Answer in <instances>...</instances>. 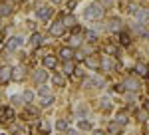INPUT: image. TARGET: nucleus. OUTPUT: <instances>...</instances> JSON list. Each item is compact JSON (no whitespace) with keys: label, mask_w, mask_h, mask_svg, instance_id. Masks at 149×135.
Segmentation results:
<instances>
[{"label":"nucleus","mask_w":149,"mask_h":135,"mask_svg":"<svg viewBox=\"0 0 149 135\" xmlns=\"http://www.w3.org/2000/svg\"><path fill=\"white\" fill-rule=\"evenodd\" d=\"M102 16H103V6L102 4H90L88 8H86V18L88 20H102Z\"/></svg>","instance_id":"1"},{"label":"nucleus","mask_w":149,"mask_h":135,"mask_svg":"<svg viewBox=\"0 0 149 135\" xmlns=\"http://www.w3.org/2000/svg\"><path fill=\"white\" fill-rule=\"evenodd\" d=\"M26 78V66H14L10 72V79H14V81H22V79Z\"/></svg>","instance_id":"2"},{"label":"nucleus","mask_w":149,"mask_h":135,"mask_svg":"<svg viewBox=\"0 0 149 135\" xmlns=\"http://www.w3.org/2000/svg\"><path fill=\"white\" fill-rule=\"evenodd\" d=\"M12 119H14V109L12 107L0 109V123H6V121H12Z\"/></svg>","instance_id":"3"},{"label":"nucleus","mask_w":149,"mask_h":135,"mask_svg":"<svg viewBox=\"0 0 149 135\" xmlns=\"http://www.w3.org/2000/svg\"><path fill=\"white\" fill-rule=\"evenodd\" d=\"M133 14H135V22H139V24H147V8H145V6L137 8V10L133 12Z\"/></svg>","instance_id":"4"},{"label":"nucleus","mask_w":149,"mask_h":135,"mask_svg":"<svg viewBox=\"0 0 149 135\" xmlns=\"http://www.w3.org/2000/svg\"><path fill=\"white\" fill-rule=\"evenodd\" d=\"M139 88H141V81H139V79H135V78L125 79V86H123V90H127V91H137Z\"/></svg>","instance_id":"5"},{"label":"nucleus","mask_w":149,"mask_h":135,"mask_svg":"<svg viewBox=\"0 0 149 135\" xmlns=\"http://www.w3.org/2000/svg\"><path fill=\"white\" fill-rule=\"evenodd\" d=\"M10 72H12V68L0 66V86H4V84H8V81H10Z\"/></svg>","instance_id":"6"},{"label":"nucleus","mask_w":149,"mask_h":135,"mask_svg":"<svg viewBox=\"0 0 149 135\" xmlns=\"http://www.w3.org/2000/svg\"><path fill=\"white\" fill-rule=\"evenodd\" d=\"M100 60H102L100 56L92 54V56H88V58H86V66H88V68H92V70H100Z\"/></svg>","instance_id":"7"},{"label":"nucleus","mask_w":149,"mask_h":135,"mask_svg":"<svg viewBox=\"0 0 149 135\" xmlns=\"http://www.w3.org/2000/svg\"><path fill=\"white\" fill-rule=\"evenodd\" d=\"M20 44H22V36H14L10 42L6 44V52H14V50H16Z\"/></svg>","instance_id":"8"},{"label":"nucleus","mask_w":149,"mask_h":135,"mask_svg":"<svg viewBox=\"0 0 149 135\" xmlns=\"http://www.w3.org/2000/svg\"><path fill=\"white\" fill-rule=\"evenodd\" d=\"M60 58H62L64 62H68V60H74V50H72L70 46H64V48L60 50Z\"/></svg>","instance_id":"9"},{"label":"nucleus","mask_w":149,"mask_h":135,"mask_svg":"<svg viewBox=\"0 0 149 135\" xmlns=\"http://www.w3.org/2000/svg\"><path fill=\"white\" fill-rule=\"evenodd\" d=\"M42 66H44V68H50V70H54V68L58 66V58H56V56H44V60H42Z\"/></svg>","instance_id":"10"},{"label":"nucleus","mask_w":149,"mask_h":135,"mask_svg":"<svg viewBox=\"0 0 149 135\" xmlns=\"http://www.w3.org/2000/svg\"><path fill=\"white\" fill-rule=\"evenodd\" d=\"M64 30H66V28H64V24H62V20H60V22H54V24H52L50 34H52V36H62V34H64Z\"/></svg>","instance_id":"11"},{"label":"nucleus","mask_w":149,"mask_h":135,"mask_svg":"<svg viewBox=\"0 0 149 135\" xmlns=\"http://www.w3.org/2000/svg\"><path fill=\"white\" fill-rule=\"evenodd\" d=\"M46 79H48L46 70H36V72H34V81H36V84H40V86H42Z\"/></svg>","instance_id":"12"},{"label":"nucleus","mask_w":149,"mask_h":135,"mask_svg":"<svg viewBox=\"0 0 149 135\" xmlns=\"http://www.w3.org/2000/svg\"><path fill=\"white\" fill-rule=\"evenodd\" d=\"M113 66H115V62H113V60H111L109 56H107V58H102V60H100V68H103L105 72L113 70Z\"/></svg>","instance_id":"13"},{"label":"nucleus","mask_w":149,"mask_h":135,"mask_svg":"<svg viewBox=\"0 0 149 135\" xmlns=\"http://www.w3.org/2000/svg\"><path fill=\"white\" fill-rule=\"evenodd\" d=\"M121 28H123V22L119 18H111L109 20V30L111 32H121Z\"/></svg>","instance_id":"14"},{"label":"nucleus","mask_w":149,"mask_h":135,"mask_svg":"<svg viewBox=\"0 0 149 135\" xmlns=\"http://www.w3.org/2000/svg\"><path fill=\"white\" fill-rule=\"evenodd\" d=\"M36 16H38L40 20H48V18L52 16V10H50V8H38V10H36Z\"/></svg>","instance_id":"15"},{"label":"nucleus","mask_w":149,"mask_h":135,"mask_svg":"<svg viewBox=\"0 0 149 135\" xmlns=\"http://www.w3.org/2000/svg\"><path fill=\"white\" fill-rule=\"evenodd\" d=\"M22 117L24 119H36L38 117V109H34V107H26L22 113Z\"/></svg>","instance_id":"16"},{"label":"nucleus","mask_w":149,"mask_h":135,"mask_svg":"<svg viewBox=\"0 0 149 135\" xmlns=\"http://www.w3.org/2000/svg\"><path fill=\"white\" fill-rule=\"evenodd\" d=\"M121 127H123L121 123H117V121H111V123H109V127H107V131H109L111 135H119V133H121Z\"/></svg>","instance_id":"17"},{"label":"nucleus","mask_w":149,"mask_h":135,"mask_svg":"<svg viewBox=\"0 0 149 135\" xmlns=\"http://www.w3.org/2000/svg\"><path fill=\"white\" fill-rule=\"evenodd\" d=\"M12 4L10 2H0V16H10Z\"/></svg>","instance_id":"18"},{"label":"nucleus","mask_w":149,"mask_h":135,"mask_svg":"<svg viewBox=\"0 0 149 135\" xmlns=\"http://www.w3.org/2000/svg\"><path fill=\"white\" fill-rule=\"evenodd\" d=\"M38 133H40V135H48V133H50V123H48L46 119L38 123Z\"/></svg>","instance_id":"19"},{"label":"nucleus","mask_w":149,"mask_h":135,"mask_svg":"<svg viewBox=\"0 0 149 135\" xmlns=\"http://www.w3.org/2000/svg\"><path fill=\"white\" fill-rule=\"evenodd\" d=\"M119 34V42H121V46H129L131 44V36L127 32H117Z\"/></svg>","instance_id":"20"},{"label":"nucleus","mask_w":149,"mask_h":135,"mask_svg":"<svg viewBox=\"0 0 149 135\" xmlns=\"http://www.w3.org/2000/svg\"><path fill=\"white\" fill-rule=\"evenodd\" d=\"M133 72L139 74L141 78H147V68H145V64H137V66L133 68Z\"/></svg>","instance_id":"21"},{"label":"nucleus","mask_w":149,"mask_h":135,"mask_svg":"<svg viewBox=\"0 0 149 135\" xmlns=\"http://www.w3.org/2000/svg\"><path fill=\"white\" fill-rule=\"evenodd\" d=\"M74 70H76V62H72V60H68V62L64 64V72H66L68 76H72V74H74Z\"/></svg>","instance_id":"22"},{"label":"nucleus","mask_w":149,"mask_h":135,"mask_svg":"<svg viewBox=\"0 0 149 135\" xmlns=\"http://www.w3.org/2000/svg\"><path fill=\"white\" fill-rule=\"evenodd\" d=\"M44 42V38H42V34H34L32 36V48H40Z\"/></svg>","instance_id":"23"},{"label":"nucleus","mask_w":149,"mask_h":135,"mask_svg":"<svg viewBox=\"0 0 149 135\" xmlns=\"http://www.w3.org/2000/svg\"><path fill=\"white\" fill-rule=\"evenodd\" d=\"M52 103H54V97H52V95H44V97L40 100V105H42V107H50Z\"/></svg>","instance_id":"24"},{"label":"nucleus","mask_w":149,"mask_h":135,"mask_svg":"<svg viewBox=\"0 0 149 135\" xmlns=\"http://www.w3.org/2000/svg\"><path fill=\"white\" fill-rule=\"evenodd\" d=\"M105 50H107V54H109V56H117V52H119V50H117V46H113V44H107V46H105Z\"/></svg>","instance_id":"25"},{"label":"nucleus","mask_w":149,"mask_h":135,"mask_svg":"<svg viewBox=\"0 0 149 135\" xmlns=\"http://www.w3.org/2000/svg\"><path fill=\"white\" fill-rule=\"evenodd\" d=\"M32 97H34V93H32L30 90H26L22 93V101H26V103H30V101H32Z\"/></svg>","instance_id":"26"},{"label":"nucleus","mask_w":149,"mask_h":135,"mask_svg":"<svg viewBox=\"0 0 149 135\" xmlns=\"http://www.w3.org/2000/svg\"><path fill=\"white\" fill-rule=\"evenodd\" d=\"M62 24H64V28H66V26H72V24H76V18H74V16H66Z\"/></svg>","instance_id":"27"},{"label":"nucleus","mask_w":149,"mask_h":135,"mask_svg":"<svg viewBox=\"0 0 149 135\" xmlns=\"http://www.w3.org/2000/svg\"><path fill=\"white\" fill-rule=\"evenodd\" d=\"M115 121H117V123H121V125H125L127 123V115H125V113H119V115L115 117Z\"/></svg>","instance_id":"28"},{"label":"nucleus","mask_w":149,"mask_h":135,"mask_svg":"<svg viewBox=\"0 0 149 135\" xmlns=\"http://www.w3.org/2000/svg\"><path fill=\"white\" fill-rule=\"evenodd\" d=\"M56 127L60 129V131H66V129H68V121H64V119H60V121L56 123Z\"/></svg>","instance_id":"29"},{"label":"nucleus","mask_w":149,"mask_h":135,"mask_svg":"<svg viewBox=\"0 0 149 135\" xmlns=\"http://www.w3.org/2000/svg\"><path fill=\"white\" fill-rule=\"evenodd\" d=\"M80 44H81L80 36H72V38H70V46H80Z\"/></svg>","instance_id":"30"},{"label":"nucleus","mask_w":149,"mask_h":135,"mask_svg":"<svg viewBox=\"0 0 149 135\" xmlns=\"http://www.w3.org/2000/svg\"><path fill=\"white\" fill-rule=\"evenodd\" d=\"M80 129H84V131H90V129H92V123H90V121H80Z\"/></svg>","instance_id":"31"},{"label":"nucleus","mask_w":149,"mask_h":135,"mask_svg":"<svg viewBox=\"0 0 149 135\" xmlns=\"http://www.w3.org/2000/svg\"><path fill=\"white\" fill-rule=\"evenodd\" d=\"M90 84H92V86H95V88H102V86H103V79L102 78H93Z\"/></svg>","instance_id":"32"},{"label":"nucleus","mask_w":149,"mask_h":135,"mask_svg":"<svg viewBox=\"0 0 149 135\" xmlns=\"http://www.w3.org/2000/svg\"><path fill=\"white\" fill-rule=\"evenodd\" d=\"M38 93H40V97H42V95H50V90H48L46 86H40V90H38Z\"/></svg>","instance_id":"33"},{"label":"nucleus","mask_w":149,"mask_h":135,"mask_svg":"<svg viewBox=\"0 0 149 135\" xmlns=\"http://www.w3.org/2000/svg\"><path fill=\"white\" fill-rule=\"evenodd\" d=\"M54 84L62 88V86H64V78H62V76H54Z\"/></svg>","instance_id":"34"},{"label":"nucleus","mask_w":149,"mask_h":135,"mask_svg":"<svg viewBox=\"0 0 149 135\" xmlns=\"http://www.w3.org/2000/svg\"><path fill=\"white\" fill-rule=\"evenodd\" d=\"M74 74H76V79H81V78H84V72H81V70H78V68L74 70ZM74 74H72V76H74Z\"/></svg>","instance_id":"35"},{"label":"nucleus","mask_w":149,"mask_h":135,"mask_svg":"<svg viewBox=\"0 0 149 135\" xmlns=\"http://www.w3.org/2000/svg\"><path fill=\"white\" fill-rule=\"evenodd\" d=\"M88 38H90V40H95V32L90 30V32H88Z\"/></svg>","instance_id":"36"},{"label":"nucleus","mask_w":149,"mask_h":135,"mask_svg":"<svg viewBox=\"0 0 149 135\" xmlns=\"http://www.w3.org/2000/svg\"><path fill=\"white\" fill-rule=\"evenodd\" d=\"M93 135H105V133H103V131H100V129H97V131H93Z\"/></svg>","instance_id":"37"},{"label":"nucleus","mask_w":149,"mask_h":135,"mask_svg":"<svg viewBox=\"0 0 149 135\" xmlns=\"http://www.w3.org/2000/svg\"><path fill=\"white\" fill-rule=\"evenodd\" d=\"M52 2H56V4H60V2H62V0H52Z\"/></svg>","instance_id":"38"},{"label":"nucleus","mask_w":149,"mask_h":135,"mask_svg":"<svg viewBox=\"0 0 149 135\" xmlns=\"http://www.w3.org/2000/svg\"><path fill=\"white\" fill-rule=\"evenodd\" d=\"M0 42H2V34H0Z\"/></svg>","instance_id":"39"}]
</instances>
